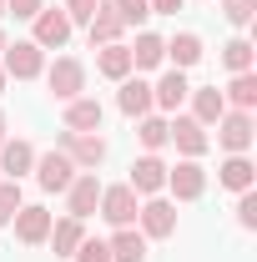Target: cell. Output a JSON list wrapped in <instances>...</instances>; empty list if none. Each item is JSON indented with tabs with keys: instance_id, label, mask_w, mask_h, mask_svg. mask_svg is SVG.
<instances>
[{
	"instance_id": "cell-1",
	"label": "cell",
	"mask_w": 257,
	"mask_h": 262,
	"mask_svg": "<svg viewBox=\"0 0 257 262\" xmlns=\"http://www.w3.org/2000/svg\"><path fill=\"white\" fill-rule=\"evenodd\" d=\"M40 76H46L51 96L61 101V106H66V101H76V96H86V61H76V56H56Z\"/></svg>"
},
{
	"instance_id": "cell-2",
	"label": "cell",
	"mask_w": 257,
	"mask_h": 262,
	"mask_svg": "<svg viewBox=\"0 0 257 262\" xmlns=\"http://www.w3.org/2000/svg\"><path fill=\"white\" fill-rule=\"evenodd\" d=\"M56 151H66L76 162V171H96L106 162V136L101 131H61L56 136Z\"/></svg>"
},
{
	"instance_id": "cell-3",
	"label": "cell",
	"mask_w": 257,
	"mask_h": 262,
	"mask_svg": "<svg viewBox=\"0 0 257 262\" xmlns=\"http://www.w3.org/2000/svg\"><path fill=\"white\" fill-rule=\"evenodd\" d=\"M136 232H141L146 242L172 237V232H177V202H172V196H141V207H136Z\"/></svg>"
},
{
	"instance_id": "cell-4",
	"label": "cell",
	"mask_w": 257,
	"mask_h": 262,
	"mask_svg": "<svg viewBox=\"0 0 257 262\" xmlns=\"http://www.w3.org/2000/svg\"><path fill=\"white\" fill-rule=\"evenodd\" d=\"M0 71H5L10 81H35V76L46 71V51H40L35 40H5V51H0Z\"/></svg>"
},
{
	"instance_id": "cell-5",
	"label": "cell",
	"mask_w": 257,
	"mask_h": 262,
	"mask_svg": "<svg viewBox=\"0 0 257 262\" xmlns=\"http://www.w3.org/2000/svg\"><path fill=\"white\" fill-rule=\"evenodd\" d=\"M71 15H66L61 5H40V15L31 20V40L40 46V51H61L66 40H71Z\"/></svg>"
},
{
	"instance_id": "cell-6",
	"label": "cell",
	"mask_w": 257,
	"mask_h": 262,
	"mask_svg": "<svg viewBox=\"0 0 257 262\" xmlns=\"http://www.w3.org/2000/svg\"><path fill=\"white\" fill-rule=\"evenodd\" d=\"M166 141H172L187 162H202V157H207V146H212L207 126H202V121H192V116H172V121H166Z\"/></svg>"
},
{
	"instance_id": "cell-7",
	"label": "cell",
	"mask_w": 257,
	"mask_h": 262,
	"mask_svg": "<svg viewBox=\"0 0 257 262\" xmlns=\"http://www.w3.org/2000/svg\"><path fill=\"white\" fill-rule=\"evenodd\" d=\"M136 207H141V196L131 192L126 182H121V187H101L96 212L111 222V227H136Z\"/></svg>"
},
{
	"instance_id": "cell-8",
	"label": "cell",
	"mask_w": 257,
	"mask_h": 262,
	"mask_svg": "<svg viewBox=\"0 0 257 262\" xmlns=\"http://www.w3.org/2000/svg\"><path fill=\"white\" fill-rule=\"evenodd\" d=\"M126 187H131L136 196H161V192H166V162H161L157 151H141V157L131 162Z\"/></svg>"
},
{
	"instance_id": "cell-9",
	"label": "cell",
	"mask_w": 257,
	"mask_h": 262,
	"mask_svg": "<svg viewBox=\"0 0 257 262\" xmlns=\"http://www.w3.org/2000/svg\"><path fill=\"white\" fill-rule=\"evenodd\" d=\"M71 177H76V162L66 157V151H35V182H40V192H66L71 187Z\"/></svg>"
},
{
	"instance_id": "cell-10",
	"label": "cell",
	"mask_w": 257,
	"mask_h": 262,
	"mask_svg": "<svg viewBox=\"0 0 257 262\" xmlns=\"http://www.w3.org/2000/svg\"><path fill=\"white\" fill-rule=\"evenodd\" d=\"M166 192H172V202H197V196L207 192V171H202V162H182L166 166Z\"/></svg>"
},
{
	"instance_id": "cell-11",
	"label": "cell",
	"mask_w": 257,
	"mask_h": 262,
	"mask_svg": "<svg viewBox=\"0 0 257 262\" xmlns=\"http://www.w3.org/2000/svg\"><path fill=\"white\" fill-rule=\"evenodd\" d=\"M96 202H101V177L96 171H76L71 177V187H66V217H91L96 212Z\"/></svg>"
},
{
	"instance_id": "cell-12",
	"label": "cell",
	"mask_w": 257,
	"mask_h": 262,
	"mask_svg": "<svg viewBox=\"0 0 257 262\" xmlns=\"http://www.w3.org/2000/svg\"><path fill=\"white\" fill-rule=\"evenodd\" d=\"M252 111H222V121H217V146H222L227 157H237V151H247L252 146Z\"/></svg>"
},
{
	"instance_id": "cell-13",
	"label": "cell",
	"mask_w": 257,
	"mask_h": 262,
	"mask_svg": "<svg viewBox=\"0 0 257 262\" xmlns=\"http://www.w3.org/2000/svg\"><path fill=\"white\" fill-rule=\"evenodd\" d=\"M31 171H35V146L26 136H5V141H0V177L20 182V177H31Z\"/></svg>"
},
{
	"instance_id": "cell-14",
	"label": "cell",
	"mask_w": 257,
	"mask_h": 262,
	"mask_svg": "<svg viewBox=\"0 0 257 262\" xmlns=\"http://www.w3.org/2000/svg\"><path fill=\"white\" fill-rule=\"evenodd\" d=\"M51 222H56V217H51L46 207H20V212L10 217V227H15V242H20V247H40V242L51 237Z\"/></svg>"
},
{
	"instance_id": "cell-15",
	"label": "cell",
	"mask_w": 257,
	"mask_h": 262,
	"mask_svg": "<svg viewBox=\"0 0 257 262\" xmlns=\"http://www.w3.org/2000/svg\"><path fill=\"white\" fill-rule=\"evenodd\" d=\"M187 91H192V86H187V71H177V66H172V71H161V81L152 86V111L177 116V106L187 101Z\"/></svg>"
},
{
	"instance_id": "cell-16",
	"label": "cell",
	"mask_w": 257,
	"mask_h": 262,
	"mask_svg": "<svg viewBox=\"0 0 257 262\" xmlns=\"http://www.w3.org/2000/svg\"><path fill=\"white\" fill-rule=\"evenodd\" d=\"M121 91H116V106H121V116H146L152 111V81H141V76H126V81H116Z\"/></svg>"
},
{
	"instance_id": "cell-17",
	"label": "cell",
	"mask_w": 257,
	"mask_h": 262,
	"mask_svg": "<svg viewBox=\"0 0 257 262\" xmlns=\"http://www.w3.org/2000/svg\"><path fill=\"white\" fill-rule=\"evenodd\" d=\"M187 101H192V121H202V126H217V121H222V111H227V101H222L217 86H192Z\"/></svg>"
},
{
	"instance_id": "cell-18",
	"label": "cell",
	"mask_w": 257,
	"mask_h": 262,
	"mask_svg": "<svg viewBox=\"0 0 257 262\" xmlns=\"http://www.w3.org/2000/svg\"><path fill=\"white\" fill-rule=\"evenodd\" d=\"M101 121H106V111H101L96 96L66 101V131H101Z\"/></svg>"
},
{
	"instance_id": "cell-19",
	"label": "cell",
	"mask_w": 257,
	"mask_h": 262,
	"mask_svg": "<svg viewBox=\"0 0 257 262\" xmlns=\"http://www.w3.org/2000/svg\"><path fill=\"white\" fill-rule=\"evenodd\" d=\"M106 247H111V262H146V237L136 227H111Z\"/></svg>"
},
{
	"instance_id": "cell-20",
	"label": "cell",
	"mask_w": 257,
	"mask_h": 262,
	"mask_svg": "<svg viewBox=\"0 0 257 262\" xmlns=\"http://www.w3.org/2000/svg\"><path fill=\"white\" fill-rule=\"evenodd\" d=\"M121 31H126V26L116 20L111 0H101V10L86 20V40H91V51H96V46H111V40H121Z\"/></svg>"
},
{
	"instance_id": "cell-21",
	"label": "cell",
	"mask_w": 257,
	"mask_h": 262,
	"mask_svg": "<svg viewBox=\"0 0 257 262\" xmlns=\"http://www.w3.org/2000/svg\"><path fill=\"white\" fill-rule=\"evenodd\" d=\"M202 56H207V51H202V35L197 31H177L172 40H166V61L177 66V71H192Z\"/></svg>"
},
{
	"instance_id": "cell-22",
	"label": "cell",
	"mask_w": 257,
	"mask_h": 262,
	"mask_svg": "<svg viewBox=\"0 0 257 262\" xmlns=\"http://www.w3.org/2000/svg\"><path fill=\"white\" fill-rule=\"evenodd\" d=\"M217 182H222L227 192H247L257 182V166L247 162V151H237V157H227V162L217 166Z\"/></svg>"
},
{
	"instance_id": "cell-23",
	"label": "cell",
	"mask_w": 257,
	"mask_h": 262,
	"mask_svg": "<svg viewBox=\"0 0 257 262\" xmlns=\"http://www.w3.org/2000/svg\"><path fill=\"white\" fill-rule=\"evenodd\" d=\"M126 51H131V71H157V66L166 61V40L152 35V31H141L136 46H126Z\"/></svg>"
},
{
	"instance_id": "cell-24",
	"label": "cell",
	"mask_w": 257,
	"mask_h": 262,
	"mask_svg": "<svg viewBox=\"0 0 257 262\" xmlns=\"http://www.w3.org/2000/svg\"><path fill=\"white\" fill-rule=\"evenodd\" d=\"M81 237H86V222H81V217H61V222H51V237H46V242H51L56 257H71V252L81 247Z\"/></svg>"
},
{
	"instance_id": "cell-25",
	"label": "cell",
	"mask_w": 257,
	"mask_h": 262,
	"mask_svg": "<svg viewBox=\"0 0 257 262\" xmlns=\"http://www.w3.org/2000/svg\"><path fill=\"white\" fill-rule=\"evenodd\" d=\"M96 71L106 81H126L131 76V51L121 40H111V46H96Z\"/></svg>"
},
{
	"instance_id": "cell-26",
	"label": "cell",
	"mask_w": 257,
	"mask_h": 262,
	"mask_svg": "<svg viewBox=\"0 0 257 262\" xmlns=\"http://www.w3.org/2000/svg\"><path fill=\"white\" fill-rule=\"evenodd\" d=\"M222 101H227V111H252L257 106V76L252 71H237L232 86L222 91Z\"/></svg>"
},
{
	"instance_id": "cell-27",
	"label": "cell",
	"mask_w": 257,
	"mask_h": 262,
	"mask_svg": "<svg viewBox=\"0 0 257 262\" xmlns=\"http://www.w3.org/2000/svg\"><path fill=\"white\" fill-rule=\"evenodd\" d=\"M136 141H141L146 151H161V146H166V116H157V111L136 116Z\"/></svg>"
},
{
	"instance_id": "cell-28",
	"label": "cell",
	"mask_w": 257,
	"mask_h": 262,
	"mask_svg": "<svg viewBox=\"0 0 257 262\" xmlns=\"http://www.w3.org/2000/svg\"><path fill=\"white\" fill-rule=\"evenodd\" d=\"M222 66L237 76V71H252V40L247 35H237V40H227L222 46Z\"/></svg>"
},
{
	"instance_id": "cell-29",
	"label": "cell",
	"mask_w": 257,
	"mask_h": 262,
	"mask_svg": "<svg viewBox=\"0 0 257 262\" xmlns=\"http://www.w3.org/2000/svg\"><path fill=\"white\" fill-rule=\"evenodd\" d=\"M111 10H116V20H121L126 31L152 20V5H146V0H111Z\"/></svg>"
},
{
	"instance_id": "cell-30",
	"label": "cell",
	"mask_w": 257,
	"mask_h": 262,
	"mask_svg": "<svg viewBox=\"0 0 257 262\" xmlns=\"http://www.w3.org/2000/svg\"><path fill=\"white\" fill-rule=\"evenodd\" d=\"M20 207H26V202H20V182L0 177V227H10V217H15Z\"/></svg>"
},
{
	"instance_id": "cell-31",
	"label": "cell",
	"mask_w": 257,
	"mask_h": 262,
	"mask_svg": "<svg viewBox=\"0 0 257 262\" xmlns=\"http://www.w3.org/2000/svg\"><path fill=\"white\" fill-rule=\"evenodd\" d=\"M71 262H111V247H106V237H81V247L71 252Z\"/></svg>"
},
{
	"instance_id": "cell-32",
	"label": "cell",
	"mask_w": 257,
	"mask_h": 262,
	"mask_svg": "<svg viewBox=\"0 0 257 262\" xmlns=\"http://www.w3.org/2000/svg\"><path fill=\"white\" fill-rule=\"evenodd\" d=\"M222 15L237 26V31H247V26H252V15H257V0H222Z\"/></svg>"
},
{
	"instance_id": "cell-33",
	"label": "cell",
	"mask_w": 257,
	"mask_h": 262,
	"mask_svg": "<svg viewBox=\"0 0 257 262\" xmlns=\"http://www.w3.org/2000/svg\"><path fill=\"white\" fill-rule=\"evenodd\" d=\"M237 227L242 232H257V192H237Z\"/></svg>"
},
{
	"instance_id": "cell-34",
	"label": "cell",
	"mask_w": 257,
	"mask_h": 262,
	"mask_svg": "<svg viewBox=\"0 0 257 262\" xmlns=\"http://www.w3.org/2000/svg\"><path fill=\"white\" fill-rule=\"evenodd\" d=\"M61 10L71 15V26H86V20H91V15L101 10V0H66Z\"/></svg>"
},
{
	"instance_id": "cell-35",
	"label": "cell",
	"mask_w": 257,
	"mask_h": 262,
	"mask_svg": "<svg viewBox=\"0 0 257 262\" xmlns=\"http://www.w3.org/2000/svg\"><path fill=\"white\" fill-rule=\"evenodd\" d=\"M40 5H46V0H5V15H15V20H35Z\"/></svg>"
},
{
	"instance_id": "cell-36",
	"label": "cell",
	"mask_w": 257,
	"mask_h": 262,
	"mask_svg": "<svg viewBox=\"0 0 257 262\" xmlns=\"http://www.w3.org/2000/svg\"><path fill=\"white\" fill-rule=\"evenodd\" d=\"M146 5H152V15H177L187 0H146Z\"/></svg>"
},
{
	"instance_id": "cell-37",
	"label": "cell",
	"mask_w": 257,
	"mask_h": 262,
	"mask_svg": "<svg viewBox=\"0 0 257 262\" xmlns=\"http://www.w3.org/2000/svg\"><path fill=\"white\" fill-rule=\"evenodd\" d=\"M5 86H10V76H5V71H0V96H5Z\"/></svg>"
},
{
	"instance_id": "cell-38",
	"label": "cell",
	"mask_w": 257,
	"mask_h": 262,
	"mask_svg": "<svg viewBox=\"0 0 257 262\" xmlns=\"http://www.w3.org/2000/svg\"><path fill=\"white\" fill-rule=\"evenodd\" d=\"M0 141H5V111H0Z\"/></svg>"
},
{
	"instance_id": "cell-39",
	"label": "cell",
	"mask_w": 257,
	"mask_h": 262,
	"mask_svg": "<svg viewBox=\"0 0 257 262\" xmlns=\"http://www.w3.org/2000/svg\"><path fill=\"white\" fill-rule=\"evenodd\" d=\"M0 51H5V31H0Z\"/></svg>"
},
{
	"instance_id": "cell-40",
	"label": "cell",
	"mask_w": 257,
	"mask_h": 262,
	"mask_svg": "<svg viewBox=\"0 0 257 262\" xmlns=\"http://www.w3.org/2000/svg\"><path fill=\"white\" fill-rule=\"evenodd\" d=\"M0 15H5V0H0Z\"/></svg>"
}]
</instances>
